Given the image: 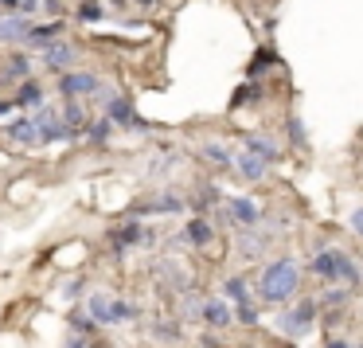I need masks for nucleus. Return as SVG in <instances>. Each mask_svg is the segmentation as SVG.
<instances>
[{
	"mask_svg": "<svg viewBox=\"0 0 363 348\" xmlns=\"http://www.w3.org/2000/svg\"><path fill=\"white\" fill-rule=\"evenodd\" d=\"M297 286H301V274H297V262L293 259H277V262H269L266 270H262V286H258V293H262V301H289L293 293H297Z\"/></svg>",
	"mask_w": 363,
	"mask_h": 348,
	"instance_id": "obj_1",
	"label": "nucleus"
},
{
	"mask_svg": "<svg viewBox=\"0 0 363 348\" xmlns=\"http://www.w3.org/2000/svg\"><path fill=\"white\" fill-rule=\"evenodd\" d=\"M313 274L328 278V282H347V286H359L363 282L359 266H355L344 251H320L313 259Z\"/></svg>",
	"mask_w": 363,
	"mask_h": 348,
	"instance_id": "obj_2",
	"label": "nucleus"
},
{
	"mask_svg": "<svg viewBox=\"0 0 363 348\" xmlns=\"http://www.w3.org/2000/svg\"><path fill=\"white\" fill-rule=\"evenodd\" d=\"M102 118H110L113 126H121V129H133V134H149V129H152V121L137 118V106L129 102L125 94H110V98H106V114H102Z\"/></svg>",
	"mask_w": 363,
	"mask_h": 348,
	"instance_id": "obj_3",
	"label": "nucleus"
},
{
	"mask_svg": "<svg viewBox=\"0 0 363 348\" xmlns=\"http://www.w3.org/2000/svg\"><path fill=\"white\" fill-rule=\"evenodd\" d=\"M98 90H102V79H98L94 71H67V75H59V94L63 98H86V94L98 98Z\"/></svg>",
	"mask_w": 363,
	"mask_h": 348,
	"instance_id": "obj_4",
	"label": "nucleus"
},
{
	"mask_svg": "<svg viewBox=\"0 0 363 348\" xmlns=\"http://www.w3.org/2000/svg\"><path fill=\"white\" fill-rule=\"evenodd\" d=\"M106 239L113 243V251H118V254H125L129 246L152 243V231H149V227H141L137 219H125V223H118V227H110V231H106Z\"/></svg>",
	"mask_w": 363,
	"mask_h": 348,
	"instance_id": "obj_5",
	"label": "nucleus"
},
{
	"mask_svg": "<svg viewBox=\"0 0 363 348\" xmlns=\"http://www.w3.org/2000/svg\"><path fill=\"white\" fill-rule=\"evenodd\" d=\"M35 79V63L24 55V51H9V55L0 59V82L4 87H20V82Z\"/></svg>",
	"mask_w": 363,
	"mask_h": 348,
	"instance_id": "obj_6",
	"label": "nucleus"
},
{
	"mask_svg": "<svg viewBox=\"0 0 363 348\" xmlns=\"http://www.w3.org/2000/svg\"><path fill=\"white\" fill-rule=\"evenodd\" d=\"M32 126L40 129V141H43V145L71 141V137H67V129H63V121H59V114H55V106H48V102H43L40 110L32 114Z\"/></svg>",
	"mask_w": 363,
	"mask_h": 348,
	"instance_id": "obj_7",
	"label": "nucleus"
},
{
	"mask_svg": "<svg viewBox=\"0 0 363 348\" xmlns=\"http://www.w3.org/2000/svg\"><path fill=\"white\" fill-rule=\"evenodd\" d=\"M313 317H316V301H301V305H293L289 313L281 317V329L289 332V337H301V332L313 329Z\"/></svg>",
	"mask_w": 363,
	"mask_h": 348,
	"instance_id": "obj_8",
	"label": "nucleus"
},
{
	"mask_svg": "<svg viewBox=\"0 0 363 348\" xmlns=\"http://www.w3.org/2000/svg\"><path fill=\"white\" fill-rule=\"evenodd\" d=\"M63 32H67V24H63V20H51V24H35L24 48H32V51H51L59 40H63Z\"/></svg>",
	"mask_w": 363,
	"mask_h": 348,
	"instance_id": "obj_9",
	"label": "nucleus"
},
{
	"mask_svg": "<svg viewBox=\"0 0 363 348\" xmlns=\"http://www.w3.org/2000/svg\"><path fill=\"white\" fill-rule=\"evenodd\" d=\"M242 153H250V157H258V161H281V145L274 141V137H266V134H242Z\"/></svg>",
	"mask_w": 363,
	"mask_h": 348,
	"instance_id": "obj_10",
	"label": "nucleus"
},
{
	"mask_svg": "<svg viewBox=\"0 0 363 348\" xmlns=\"http://www.w3.org/2000/svg\"><path fill=\"white\" fill-rule=\"evenodd\" d=\"M74 63H79V48H71L67 40H59L51 51H43V67H48V71H59V75H67Z\"/></svg>",
	"mask_w": 363,
	"mask_h": 348,
	"instance_id": "obj_11",
	"label": "nucleus"
},
{
	"mask_svg": "<svg viewBox=\"0 0 363 348\" xmlns=\"http://www.w3.org/2000/svg\"><path fill=\"white\" fill-rule=\"evenodd\" d=\"M199 313H203L207 329H230V325H235V309L223 298H207L203 305H199Z\"/></svg>",
	"mask_w": 363,
	"mask_h": 348,
	"instance_id": "obj_12",
	"label": "nucleus"
},
{
	"mask_svg": "<svg viewBox=\"0 0 363 348\" xmlns=\"http://www.w3.org/2000/svg\"><path fill=\"white\" fill-rule=\"evenodd\" d=\"M184 207H188V204H184L176 192H164V196H152L149 204H137L133 215H180Z\"/></svg>",
	"mask_w": 363,
	"mask_h": 348,
	"instance_id": "obj_13",
	"label": "nucleus"
},
{
	"mask_svg": "<svg viewBox=\"0 0 363 348\" xmlns=\"http://www.w3.org/2000/svg\"><path fill=\"white\" fill-rule=\"evenodd\" d=\"M35 20H24V16H0V43H28Z\"/></svg>",
	"mask_w": 363,
	"mask_h": 348,
	"instance_id": "obj_14",
	"label": "nucleus"
},
{
	"mask_svg": "<svg viewBox=\"0 0 363 348\" xmlns=\"http://www.w3.org/2000/svg\"><path fill=\"white\" fill-rule=\"evenodd\" d=\"M59 121H63V129H67V137H71V141H74L79 134H86V110L79 106V98H67Z\"/></svg>",
	"mask_w": 363,
	"mask_h": 348,
	"instance_id": "obj_15",
	"label": "nucleus"
},
{
	"mask_svg": "<svg viewBox=\"0 0 363 348\" xmlns=\"http://www.w3.org/2000/svg\"><path fill=\"white\" fill-rule=\"evenodd\" d=\"M266 161H258V157H250V153H235V173L242 176V180H250V184H258V180H266Z\"/></svg>",
	"mask_w": 363,
	"mask_h": 348,
	"instance_id": "obj_16",
	"label": "nucleus"
},
{
	"mask_svg": "<svg viewBox=\"0 0 363 348\" xmlns=\"http://www.w3.org/2000/svg\"><path fill=\"white\" fill-rule=\"evenodd\" d=\"M230 219L242 223V227H254V223L262 219V212L250 196H230Z\"/></svg>",
	"mask_w": 363,
	"mask_h": 348,
	"instance_id": "obj_17",
	"label": "nucleus"
},
{
	"mask_svg": "<svg viewBox=\"0 0 363 348\" xmlns=\"http://www.w3.org/2000/svg\"><path fill=\"white\" fill-rule=\"evenodd\" d=\"M110 309H113V298L110 293H90V301H86V313H90V321L102 329V325H113V317H110Z\"/></svg>",
	"mask_w": 363,
	"mask_h": 348,
	"instance_id": "obj_18",
	"label": "nucleus"
},
{
	"mask_svg": "<svg viewBox=\"0 0 363 348\" xmlns=\"http://www.w3.org/2000/svg\"><path fill=\"white\" fill-rule=\"evenodd\" d=\"M12 102L20 106V110H40L43 106V87H40V79H28V82H20L16 87V98H12Z\"/></svg>",
	"mask_w": 363,
	"mask_h": 348,
	"instance_id": "obj_19",
	"label": "nucleus"
},
{
	"mask_svg": "<svg viewBox=\"0 0 363 348\" xmlns=\"http://www.w3.org/2000/svg\"><path fill=\"white\" fill-rule=\"evenodd\" d=\"M215 239V231H211V223L203 219V215H196V219L184 227V243H191V246H207Z\"/></svg>",
	"mask_w": 363,
	"mask_h": 348,
	"instance_id": "obj_20",
	"label": "nucleus"
},
{
	"mask_svg": "<svg viewBox=\"0 0 363 348\" xmlns=\"http://www.w3.org/2000/svg\"><path fill=\"white\" fill-rule=\"evenodd\" d=\"M4 134H9L12 141H20V145H35V141H40V129L32 126V118H16Z\"/></svg>",
	"mask_w": 363,
	"mask_h": 348,
	"instance_id": "obj_21",
	"label": "nucleus"
},
{
	"mask_svg": "<svg viewBox=\"0 0 363 348\" xmlns=\"http://www.w3.org/2000/svg\"><path fill=\"white\" fill-rule=\"evenodd\" d=\"M266 67H277V51H274V48H258V55L250 59V67H246V79L258 82Z\"/></svg>",
	"mask_w": 363,
	"mask_h": 348,
	"instance_id": "obj_22",
	"label": "nucleus"
},
{
	"mask_svg": "<svg viewBox=\"0 0 363 348\" xmlns=\"http://www.w3.org/2000/svg\"><path fill=\"white\" fill-rule=\"evenodd\" d=\"M262 98H266V90H262L258 82H246V87H238L235 94H230V110H242V106L262 102Z\"/></svg>",
	"mask_w": 363,
	"mask_h": 348,
	"instance_id": "obj_23",
	"label": "nucleus"
},
{
	"mask_svg": "<svg viewBox=\"0 0 363 348\" xmlns=\"http://www.w3.org/2000/svg\"><path fill=\"white\" fill-rule=\"evenodd\" d=\"M223 298L235 301V305H250V286H246V278H227L223 282Z\"/></svg>",
	"mask_w": 363,
	"mask_h": 348,
	"instance_id": "obj_24",
	"label": "nucleus"
},
{
	"mask_svg": "<svg viewBox=\"0 0 363 348\" xmlns=\"http://www.w3.org/2000/svg\"><path fill=\"white\" fill-rule=\"evenodd\" d=\"M67 332H74V337H94V332H98V325L90 321V313L74 309V313H67Z\"/></svg>",
	"mask_w": 363,
	"mask_h": 348,
	"instance_id": "obj_25",
	"label": "nucleus"
},
{
	"mask_svg": "<svg viewBox=\"0 0 363 348\" xmlns=\"http://www.w3.org/2000/svg\"><path fill=\"white\" fill-rule=\"evenodd\" d=\"M110 134H113V121L110 118H98V121H90V126H86V141L98 145V149L110 145Z\"/></svg>",
	"mask_w": 363,
	"mask_h": 348,
	"instance_id": "obj_26",
	"label": "nucleus"
},
{
	"mask_svg": "<svg viewBox=\"0 0 363 348\" xmlns=\"http://www.w3.org/2000/svg\"><path fill=\"white\" fill-rule=\"evenodd\" d=\"M203 157L211 161V165H219V168H235V153H230L223 141H207L203 145Z\"/></svg>",
	"mask_w": 363,
	"mask_h": 348,
	"instance_id": "obj_27",
	"label": "nucleus"
},
{
	"mask_svg": "<svg viewBox=\"0 0 363 348\" xmlns=\"http://www.w3.org/2000/svg\"><path fill=\"white\" fill-rule=\"evenodd\" d=\"M74 20H82V24H102V20H106V4H102V0L79 4V9H74Z\"/></svg>",
	"mask_w": 363,
	"mask_h": 348,
	"instance_id": "obj_28",
	"label": "nucleus"
},
{
	"mask_svg": "<svg viewBox=\"0 0 363 348\" xmlns=\"http://www.w3.org/2000/svg\"><path fill=\"white\" fill-rule=\"evenodd\" d=\"M285 126H289V141L297 145V149H305V145H308V137H305V121H301L297 114H289V121H285Z\"/></svg>",
	"mask_w": 363,
	"mask_h": 348,
	"instance_id": "obj_29",
	"label": "nucleus"
},
{
	"mask_svg": "<svg viewBox=\"0 0 363 348\" xmlns=\"http://www.w3.org/2000/svg\"><path fill=\"white\" fill-rule=\"evenodd\" d=\"M110 317H113V325H121V321H133V317H137V305H133V301H113Z\"/></svg>",
	"mask_w": 363,
	"mask_h": 348,
	"instance_id": "obj_30",
	"label": "nucleus"
},
{
	"mask_svg": "<svg viewBox=\"0 0 363 348\" xmlns=\"http://www.w3.org/2000/svg\"><path fill=\"white\" fill-rule=\"evenodd\" d=\"M152 337L157 340H180V329H176L172 321H157L152 325Z\"/></svg>",
	"mask_w": 363,
	"mask_h": 348,
	"instance_id": "obj_31",
	"label": "nucleus"
},
{
	"mask_svg": "<svg viewBox=\"0 0 363 348\" xmlns=\"http://www.w3.org/2000/svg\"><path fill=\"white\" fill-rule=\"evenodd\" d=\"M235 321H242V325H258V309H254V305H238V309H235Z\"/></svg>",
	"mask_w": 363,
	"mask_h": 348,
	"instance_id": "obj_32",
	"label": "nucleus"
},
{
	"mask_svg": "<svg viewBox=\"0 0 363 348\" xmlns=\"http://www.w3.org/2000/svg\"><path fill=\"white\" fill-rule=\"evenodd\" d=\"M40 12H43L40 0H20V16H24V20H35Z\"/></svg>",
	"mask_w": 363,
	"mask_h": 348,
	"instance_id": "obj_33",
	"label": "nucleus"
},
{
	"mask_svg": "<svg viewBox=\"0 0 363 348\" xmlns=\"http://www.w3.org/2000/svg\"><path fill=\"white\" fill-rule=\"evenodd\" d=\"M324 305H344V301H347V290H340V286H332V290L328 293H324Z\"/></svg>",
	"mask_w": 363,
	"mask_h": 348,
	"instance_id": "obj_34",
	"label": "nucleus"
},
{
	"mask_svg": "<svg viewBox=\"0 0 363 348\" xmlns=\"http://www.w3.org/2000/svg\"><path fill=\"white\" fill-rule=\"evenodd\" d=\"M79 293H82V278H71V282L63 286V298H67V301H74Z\"/></svg>",
	"mask_w": 363,
	"mask_h": 348,
	"instance_id": "obj_35",
	"label": "nucleus"
},
{
	"mask_svg": "<svg viewBox=\"0 0 363 348\" xmlns=\"http://www.w3.org/2000/svg\"><path fill=\"white\" fill-rule=\"evenodd\" d=\"M347 223H352V231L363 239V207H355V212H352V219H347Z\"/></svg>",
	"mask_w": 363,
	"mask_h": 348,
	"instance_id": "obj_36",
	"label": "nucleus"
},
{
	"mask_svg": "<svg viewBox=\"0 0 363 348\" xmlns=\"http://www.w3.org/2000/svg\"><path fill=\"white\" fill-rule=\"evenodd\" d=\"M0 12L4 16H20V0H0Z\"/></svg>",
	"mask_w": 363,
	"mask_h": 348,
	"instance_id": "obj_37",
	"label": "nucleus"
},
{
	"mask_svg": "<svg viewBox=\"0 0 363 348\" xmlns=\"http://www.w3.org/2000/svg\"><path fill=\"white\" fill-rule=\"evenodd\" d=\"M67 348H90V337H74V332H67Z\"/></svg>",
	"mask_w": 363,
	"mask_h": 348,
	"instance_id": "obj_38",
	"label": "nucleus"
},
{
	"mask_svg": "<svg viewBox=\"0 0 363 348\" xmlns=\"http://www.w3.org/2000/svg\"><path fill=\"white\" fill-rule=\"evenodd\" d=\"M12 110H16V102H12V98H0V118H9Z\"/></svg>",
	"mask_w": 363,
	"mask_h": 348,
	"instance_id": "obj_39",
	"label": "nucleus"
},
{
	"mask_svg": "<svg viewBox=\"0 0 363 348\" xmlns=\"http://www.w3.org/2000/svg\"><path fill=\"white\" fill-rule=\"evenodd\" d=\"M328 348H347V344H344V340H328Z\"/></svg>",
	"mask_w": 363,
	"mask_h": 348,
	"instance_id": "obj_40",
	"label": "nucleus"
},
{
	"mask_svg": "<svg viewBox=\"0 0 363 348\" xmlns=\"http://www.w3.org/2000/svg\"><path fill=\"white\" fill-rule=\"evenodd\" d=\"M137 4H141V9H152V0H137Z\"/></svg>",
	"mask_w": 363,
	"mask_h": 348,
	"instance_id": "obj_41",
	"label": "nucleus"
},
{
	"mask_svg": "<svg viewBox=\"0 0 363 348\" xmlns=\"http://www.w3.org/2000/svg\"><path fill=\"white\" fill-rule=\"evenodd\" d=\"M79 4H90V0H79Z\"/></svg>",
	"mask_w": 363,
	"mask_h": 348,
	"instance_id": "obj_42",
	"label": "nucleus"
},
{
	"mask_svg": "<svg viewBox=\"0 0 363 348\" xmlns=\"http://www.w3.org/2000/svg\"><path fill=\"white\" fill-rule=\"evenodd\" d=\"M281 348H293V344H281Z\"/></svg>",
	"mask_w": 363,
	"mask_h": 348,
	"instance_id": "obj_43",
	"label": "nucleus"
}]
</instances>
